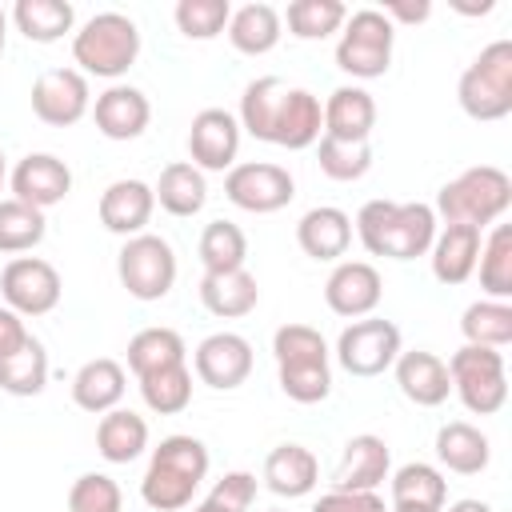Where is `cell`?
<instances>
[{"label": "cell", "instance_id": "cell-48", "mask_svg": "<svg viewBox=\"0 0 512 512\" xmlns=\"http://www.w3.org/2000/svg\"><path fill=\"white\" fill-rule=\"evenodd\" d=\"M272 356L276 364H300V360H328V344L316 328L308 324H284L272 336Z\"/></svg>", "mask_w": 512, "mask_h": 512}, {"label": "cell", "instance_id": "cell-54", "mask_svg": "<svg viewBox=\"0 0 512 512\" xmlns=\"http://www.w3.org/2000/svg\"><path fill=\"white\" fill-rule=\"evenodd\" d=\"M4 44H8V12L0 8V56H4Z\"/></svg>", "mask_w": 512, "mask_h": 512}, {"label": "cell", "instance_id": "cell-28", "mask_svg": "<svg viewBox=\"0 0 512 512\" xmlns=\"http://www.w3.org/2000/svg\"><path fill=\"white\" fill-rule=\"evenodd\" d=\"M152 196L168 216H196L208 200V180L192 160H172L168 168H160Z\"/></svg>", "mask_w": 512, "mask_h": 512}, {"label": "cell", "instance_id": "cell-36", "mask_svg": "<svg viewBox=\"0 0 512 512\" xmlns=\"http://www.w3.org/2000/svg\"><path fill=\"white\" fill-rule=\"evenodd\" d=\"M196 252H200L204 272H236L248 260V236L232 220H212V224H204Z\"/></svg>", "mask_w": 512, "mask_h": 512}, {"label": "cell", "instance_id": "cell-34", "mask_svg": "<svg viewBox=\"0 0 512 512\" xmlns=\"http://www.w3.org/2000/svg\"><path fill=\"white\" fill-rule=\"evenodd\" d=\"M184 356H188V348H184V336L176 328H140L128 340V368L136 380L156 372V368L184 364Z\"/></svg>", "mask_w": 512, "mask_h": 512}, {"label": "cell", "instance_id": "cell-38", "mask_svg": "<svg viewBox=\"0 0 512 512\" xmlns=\"http://www.w3.org/2000/svg\"><path fill=\"white\" fill-rule=\"evenodd\" d=\"M480 288L488 300H508L512 296V228L496 224L488 240H480Z\"/></svg>", "mask_w": 512, "mask_h": 512}, {"label": "cell", "instance_id": "cell-27", "mask_svg": "<svg viewBox=\"0 0 512 512\" xmlns=\"http://www.w3.org/2000/svg\"><path fill=\"white\" fill-rule=\"evenodd\" d=\"M320 132H324V108H320V100L308 88H288V100L280 108L272 144H280L288 152H300V148H312L320 140Z\"/></svg>", "mask_w": 512, "mask_h": 512}, {"label": "cell", "instance_id": "cell-51", "mask_svg": "<svg viewBox=\"0 0 512 512\" xmlns=\"http://www.w3.org/2000/svg\"><path fill=\"white\" fill-rule=\"evenodd\" d=\"M28 336H32V332L24 328V316H20V312H12V308L4 304V308H0V360H4V356H12V352H20Z\"/></svg>", "mask_w": 512, "mask_h": 512}, {"label": "cell", "instance_id": "cell-39", "mask_svg": "<svg viewBox=\"0 0 512 512\" xmlns=\"http://www.w3.org/2000/svg\"><path fill=\"white\" fill-rule=\"evenodd\" d=\"M460 332L468 344L504 348L512 340V304L508 300H476L460 316Z\"/></svg>", "mask_w": 512, "mask_h": 512}, {"label": "cell", "instance_id": "cell-43", "mask_svg": "<svg viewBox=\"0 0 512 512\" xmlns=\"http://www.w3.org/2000/svg\"><path fill=\"white\" fill-rule=\"evenodd\" d=\"M368 168H372V148H368V140H332V136H320V172H324L328 180L352 184V180H360Z\"/></svg>", "mask_w": 512, "mask_h": 512}, {"label": "cell", "instance_id": "cell-35", "mask_svg": "<svg viewBox=\"0 0 512 512\" xmlns=\"http://www.w3.org/2000/svg\"><path fill=\"white\" fill-rule=\"evenodd\" d=\"M44 384H48V352L36 336H28L20 352L0 360V388L8 396H40Z\"/></svg>", "mask_w": 512, "mask_h": 512}, {"label": "cell", "instance_id": "cell-49", "mask_svg": "<svg viewBox=\"0 0 512 512\" xmlns=\"http://www.w3.org/2000/svg\"><path fill=\"white\" fill-rule=\"evenodd\" d=\"M208 500L220 504V508H228V512H248L252 500H256V476L252 472H224L212 484Z\"/></svg>", "mask_w": 512, "mask_h": 512}, {"label": "cell", "instance_id": "cell-24", "mask_svg": "<svg viewBox=\"0 0 512 512\" xmlns=\"http://www.w3.org/2000/svg\"><path fill=\"white\" fill-rule=\"evenodd\" d=\"M200 304L220 320H240L260 304V284L248 268L236 272H204L200 280Z\"/></svg>", "mask_w": 512, "mask_h": 512}, {"label": "cell", "instance_id": "cell-29", "mask_svg": "<svg viewBox=\"0 0 512 512\" xmlns=\"http://www.w3.org/2000/svg\"><path fill=\"white\" fill-rule=\"evenodd\" d=\"M148 448V420L132 408H112L96 424V452L108 464H132Z\"/></svg>", "mask_w": 512, "mask_h": 512}, {"label": "cell", "instance_id": "cell-8", "mask_svg": "<svg viewBox=\"0 0 512 512\" xmlns=\"http://www.w3.org/2000/svg\"><path fill=\"white\" fill-rule=\"evenodd\" d=\"M400 356V328L384 316H360L352 320L336 340V360L348 376H380Z\"/></svg>", "mask_w": 512, "mask_h": 512}, {"label": "cell", "instance_id": "cell-2", "mask_svg": "<svg viewBox=\"0 0 512 512\" xmlns=\"http://www.w3.org/2000/svg\"><path fill=\"white\" fill-rule=\"evenodd\" d=\"M512 204V180L504 168L496 164H476L464 168L456 180H448L436 196V208L444 216V224H472V228H488L496 224Z\"/></svg>", "mask_w": 512, "mask_h": 512}, {"label": "cell", "instance_id": "cell-44", "mask_svg": "<svg viewBox=\"0 0 512 512\" xmlns=\"http://www.w3.org/2000/svg\"><path fill=\"white\" fill-rule=\"evenodd\" d=\"M280 392L296 404H320L332 392V368L328 360H300V364H276Z\"/></svg>", "mask_w": 512, "mask_h": 512}, {"label": "cell", "instance_id": "cell-20", "mask_svg": "<svg viewBox=\"0 0 512 512\" xmlns=\"http://www.w3.org/2000/svg\"><path fill=\"white\" fill-rule=\"evenodd\" d=\"M320 108H324V136L332 140H368L376 128V100L360 84H340Z\"/></svg>", "mask_w": 512, "mask_h": 512}, {"label": "cell", "instance_id": "cell-23", "mask_svg": "<svg viewBox=\"0 0 512 512\" xmlns=\"http://www.w3.org/2000/svg\"><path fill=\"white\" fill-rule=\"evenodd\" d=\"M432 276L440 284H464L480 260V228L472 224H444L432 240Z\"/></svg>", "mask_w": 512, "mask_h": 512}, {"label": "cell", "instance_id": "cell-18", "mask_svg": "<svg viewBox=\"0 0 512 512\" xmlns=\"http://www.w3.org/2000/svg\"><path fill=\"white\" fill-rule=\"evenodd\" d=\"M156 196L144 180H112L100 196V224L116 236H140L152 220Z\"/></svg>", "mask_w": 512, "mask_h": 512}, {"label": "cell", "instance_id": "cell-46", "mask_svg": "<svg viewBox=\"0 0 512 512\" xmlns=\"http://www.w3.org/2000/svg\"><path fill=\"white\" fill-rule=\"evenodd\" d=\"M232 4L228 0H180L176 4V28L188 40H212L228 28Z\"/></svg>", "mask_w": 512, "mask_h": 512}, {"label": "cell", "instance_id": "cell-55", "mask_svg": "<svg viewBox=\"0 0 512 512\" xmlns=\"http://www.w3.org/2000/svg\"><path fill=\"white\" fill-rule=\"evenodd\" d=\"M192 512H228V508H220V504H212V500H200Z\"/></svg>", "mask_w": 512, "mask_h": 512}, {"label": "cell", "instance_id": "cell-12", "mask_svg": "<svg viewBox=\"0 0 512 512\" xmlns=\"http://www.w3.org/2000/svg\"><path fill=\"white\" fill-rule=\"evenodd\" d=\"M192 368H196L200 384H208L216 392H232L252 376V344L240 332H212L196 344Z\"/></svg>", "mask_w": 512, "mask_h": 512}, {"label": "cell", "instance_id": "cell-47", "mask_svg": "<svg viewBox=\"0 0 512 512\" xmlns=\"http://www.w3.org/2000/svg\"><path fill=\"white\" fill-rule=\"evenodd\" d=\"M120 508H124L120 484L104 472H84L68 488V512H120Z\"/></svg>", "mask_w": 512, "mask_h": 512}, {"label": "cell", "instance_id": "cell-10", "mask_svg": "<svg viewBox=\"0 0 512 512\" xmlns=\"http://www.w3.org/2000/svg\"><path fill=\"white\" fill-rule=\"evenodd\" d=\"M60 272L40 256H12L0 272V296L20 316H48L60 304Z\"/></svg>", "mask_w": 512, "mask_h": 512}, {"label": "cell", "instance_id": "cell-41", "mask_svg": "<svg viewBox=\"0 0 512 512\" xmlns=\"http://www.w3.org/2000/svg\"><path fill=\"white\" fill-rule=\"evenodd\" d=\"M284 20H288V32L296 40H324V36L344 28L348 8L340 0H292Z\"/></svg>", "mask_w": 512, "mask_h": 512}, {"label": "cell", "instance_id": "cell-21", "mask_svg": "<svg viewBox=\"0 0 512 512\" xmlns=\"http://www.w3.org/2000/svg\"><path fill=\"white\" fill-rule=\"evenodd\" d=\"M296 244L304 256L312 260H340L352 244V220L344 208H332V204H320V208H308L296 224Z\"/></svg>", "mask_w": 512, "mask_h": 512}, {"label": "cell", "instance_id": "cell-9", "mask_svg": "<svg viewBox=\"0 0 512 512\" xmlns=\"http://www.w3.org/2000/svg\"><path fill=\"white\" fill-rule=\"evenodd\" d=\"M224 196L244 208V212H256V216H268V212H280L292 204L296 196V180L288 168L280 164H268V160H244V164H232L224 172Z\"/></svg>", "mask_w": 512, "mask_h": 512}, {"label": "cell", "instance_id": "cell-14", "mask_svg": "<svg viewBox=\"0 0 512 512\" xmlns=\"http://www.w3.org/2000/svg\"><path fill=\"white\" fill-rule=\"evenodd\" d=\"M380 296H384V280L368 260H340L324 280V304L348 320L372 316Z\"/></svg>", "mask_w": 512, "mask_h": 512}, {"label": "cell", "instance_id": "cell-25", "mask_svg": "<svg viewBox=\"0 0 512 512\" xmlns=\"http://www.w3.org/2000/svg\"><path fill=\"white\" fill-rule=\"evenodd\" d=\"M436 460L456 472V476H476L488 468L492 460V448H488V436L468 424V420H448L440 432H436Z\"/></svg>", "mask_w": 512, "mask_h": 512}, {"label": "cell", "instance_id": "cell-37", "mask_svg": "<svg viewBox=\"0 0 512 512\" xmlns=\"http://www.w3.org/2000/svg\"><path fill=\"white\" fill-rule=\"evenodd\" d=\"M48 232V220L40 208L8 196L0 200V252L4 256H20V252H32Z\"/></svg>", "mask_w": 512, "mask_h": 512}, {"label": "cell", "instance_id": "cell-17", "mask_svg": "<svg viewBox=\"0 0 512 512\" xmlns=\"http://www.w3.org/2000/svg\"><path fill=\"white\" fill-rule=\"evenodd\" d=\"M92 120H96V132L108 136V140H136L152 120V104H148V96L140 88L112 84V88H104L96 96Z\"/></svg>", "mask_w": 512, "mask_h": 512}, {"label": "cell", "instance_id": "cell-56", "mask_svg": "<svg viewBox=\"0 0 512 512\" xmlns=\"http://www.w3.org/2000/svg\"><path fill=\"white\" fill-rule=\"evenodd\" d=\"M4 180H8V164H4V148H0V192H4Z\"/></svg>", "mask_w": 512, "mask_h": 512}, {"label": "cell", "instance_id": "cell-16", "mask_svg": "<svg viewBox=\"0 0 512 512\" xmlns=\"http://www.w3.org/2000/svg\"><path fill=\"white\" fill-rule=\"evenodd\" d=\"M388 468H392V452H388L384 436L360 432L344 444V456L332 472V488L336 492H376L388 480Z\"/></svg>", "mask_w": 512, "mask_h": 512}, {"label": "cell", "instance_id": "cell-26", "mask_svg": "<svg viewBox=\"0 0 512 512\" xmlns=\"http://www.w3.org/2000/svg\"><path fill=\"white\" fill-rule=\"evenodd\" d=\"M316 476H320V464L304 444H276L264 456V484L276 496H288V500L308 496L316 488Z\"/></svg>", "mask_w": 512, "mask_h": 512}, {"label": "cell", "instance_id": "cell-11", "mask_svg": "<svg viewBox=\"0 0 512 512\" xmlns=\"http://www.w3.org/2000/svg\"><path fill=\"white\" fill-rule=\"evenodd\" d=\"M92 108L88 76L80 68H48L32 84V112L52 128H72Z\"/></svg>", "mask_w": 512, "mask_h": 512}, {"label": "cell", "instance_id": "cell-30", "mask_svg": "<svg viewBox=\"0 0 512 512\" xmlns=\"http://www.w3.org/2000/svg\"><path fill=\"white\" fill-rule=\"evenodd\" d=\"M224 32H228V40H232L236 52L264 56V52H272L280 44L284 20H280V12L272 4H244V8H236L228 16V28Z\"/></svg>", "mask_w": 512, "mask_h": 512}, {"label": "cell", "instance_id": "cell-13", "mask_svg": "<svg viewBox=\"0 0 512 512\" xmlns=\"http://www.w3.org/2000/svg\"><path fill=\"white\" fill-rule=\"evenodd\" d=\"M240 152V120L224 108H204L188 128V156L200 172H228Z\"/></svg>", "mask_w": 512, "mask_h": 512}, {"label": "cell", "instance_id": "cell-4", "mask_svg": "<svg viewBox=\"0 0 512 512\" xmlns=\"http://www.w3.org/2000/svg\"><path fill=\"white\" fill-rule=\"evenodd\" d=\"M456 100L472 120H504L512 112V40H492L464 68Z\"/></svg>", "mask_w": 512, "mask_h": 512}, {"label": "cell", "instance_id": "cell-52", "mask_svg": "<svg viewBox=\"0 0 512 512\" xmlns=\"http://www.w3.org/2000/svg\"><path fill=\"white\" fill-rule=\"evenodd\" d=\"M380 12L388 16V24H392V20H400V24H420V20L432 16V4H428V0H416V4H412V0H388Z\"/></svg>", "mask_w": 512, "mask_h": 512}, {"label": "cell", "instance_id": "cell-7", "mask_svg": "<svg viewBox=\"0 0 512 512\" xmlns=\"http://www.w3.org/2000/svg\"><path fill=\"white\" fill-rule=\"evenodd\" d=\"M116 276L136 300H164L176 284V252L164 236L140 232L128 236L116 256Z\"/></svg>", "mask_w": 512, "mask_h": 512}, {"label": "cell", "instance_id": "cell-22", "mask_svg": "<svg viewBox=\"0 0 512 512\" xmlns=\"http://www.w3.org/2000/svg\"><path fill=\"white\" fill-rule=\"evenodd\" d=\"M124 388H128L124 364L112 360V356H96V360H88V364L72 376V400H76V408H84V412H92V416L112 412V408L124 400Z\"/></svg>", "mask_w": 512, "mask_h": 512}, {"label": "cell", "instance_id": "cell-19", "mask_svg": "<svg viewBox=\"0 0 512 512\" xmlns=\"http://www.w3.org/2000/svg\"><path fill=\"white\" fill-rule=\"evenodd\" d=\"M392 368H396V384H400V392H404L416 408H436V404H444L448 392H452L448 364H444L436 352H424V348H416V352H400Z\"/></svg>", "mask_w": 512, "mask_h": 512}, {"label": "cell", "instance_id": "cell-32", "mask_svg": "<svg viewBox=\"0 0 512 512\" xmlns=\"http://www.w3.org/2000/svg\"><path fill=\"white\" fill-rule=\"evenodd\" d=\"M448 500V484L440 476V468L432 464H404L392 472V504L396 508H424V512H440Z\"/></svg>", "mask_w": 512, "mask_h": 512}, {"label": "cell", "instance_id": "cell-1", "mask_svg": "<svg viewBox=\"0 0 512 512\" xmlns=\"http://www.w3.org/2000/svg\"><path fill=\"white\" fill-rule=\"evenodd\" d=\"M356 236L372 256L388 260H416L436 240V212L428 204H396V200H368L356 212Z\"/></svg>", "mask_w": 512, "mask_h": 512}, {"label": "cell", "instance_id": "cell-53", "mask_svg": "<svg viewBox=\"0 0 512 512\" xmlns=\"http://www.w3.org/2000/svg\"><path fill=\"white\" fill-rule=\"evenodd\" d=\"M440 512H492V504H484V500H456V504H448Z\"/></svg>", "mask_w": 512, "mask_h": 512}, {"label": "cell", "instance_id": "cell-3", "mask_svg": "<svg viewBox=\"0 0 512 512\" xmlns=\"http://www.w3.org/2000/svg\"><path fill=\"white\" fill-rule=\"evenodd\" d=\"M136 56H140V28L124 12H96L72 36V60L88 76L116 80L136 64Z\"/></svg>", "mask_w": 512, "mask_h": 512}, {"label": "cell", "instance_id": "cell-57", "mask_svg": "<svg viewBox=\"0 0 512 512\" xmlns=\"http://www.w3.org/2000/svg\"><path fill=\"white\" fill-rule=\"evenodd\" d=\"M392 512H424V508H396V504H392Z\"/></svg>", "mask_w": 512, "mask_h": 512}, {"label": "cell", "instance_id": "cell-33", "mask_svg": "<svg viewBox=\"0 0 512 512\" xmlns=\"http://www.w3.org/2000/svg\"><path fill=\"white\" fill-rule=\"evenodd\" d=\"M12 24L20 28L24 40L32 44H52L64 32H72L76 12L68 0H16L12 8Z\"/></svg>", "mask_w": 512, "mask_h": 512}, {"label": "cell", "instance_id": "cell-5", "mask_svg": "<svg viewBox=\"0 0 512 512\" xmlns=\"http://www.w3.org/2000/svg\"><path fill=\"white\" fill-rule=\"evenodd\" d=\"M448 380L460 404L472 416H492L508 400V376H504V352L484 344H464L448 356Z\"/></svg>", "mask_w": 512, "mask_h": 512}, {"label": "cell", "instance_id": "cell-42", "mask_svg": "<svg viewBox=\"0 0 512 512\" xmlns=\"http://www.w3.org/2000/svg\"><path fill=\"white\" fill-rule=\"evenodd\" d=\"M196 488H200L196 480H188V476H180L172 468H160V464H148V472L140 480V496L156 512H180V508H188L192 496H196Z\"/></svg>", "mask_w": 512, "mask_h": 512}, {"label": "cell", "instance_id": "cell-15", "mask_svg": "<svg viewBox=\"0 0 512 512\" xmlns=\"http://www.w3.org/2000/svg\"><path fill=\"white\" fill-rule=\"evenodd\" d=\"M12 196L32 204V208H52L72 192V168L52 156V152H28L16 168H12Z\"/></svg>", "mask_w": 512, "mask_h": 512}, {"label": "cell", "instance_id": "cell-6", "mask_svg": "<svg viewBox=\"0 0 512 512\" xmlns=\"http://www.w3.org/2000/svg\"><path fill=\"white\" fill-rule=\"evenodd\" d=\"M392 44H396V24H388L380 8H360L340 28L336 64L356 80H376L392 64Z\"/></svg>", "mask_w": 512, "mask_h": 512}, {"label": "cell", "instance_id": "cell-58", "mask_svg": "<svg viewBox=\"0 0 512 512\" xmlns=\"http://www.w3.org/2000/svg\"><path fill=\"white\" fill-rule=\"evenodd\" d=\"M272 512H284V508H272Z\"/></svg>", "mask_w": 512, "mask_h": 512}, {"label": "cell", "instance_id": "cell-31", "mask_svg": "<svg viewBox=\"0 0 512 512\" xmlns=\"http://www.w3.org/2000/svg\"><path fill=\"white\" fill-rule=\"evenodd\" d=\"M288 88L280 76H260L244 88L240 96V128L264 144H272V132H276V120H280V108L288 100Z\"/></svg>", "mask_w": 512, "mask_h": 512}, {"label": "cell", "instance_id": "cell-40", "mask_svg": "<svg viewBox=\"0 0 512 512\" xmlns=\"http://www.w3.org/2000/svg\"><path fill=\"white\" fill-rule=\"evenodd\" d=\"M140 396L160 416L184 412L192 404V372H188V364H172V368H156V372L140 376Z\"/></svg>", "mask_w": 512, "mask_h": 512}, {"label": "cell", "instance_id": "cell-50", "mask_svg": "<svg viewBox=\"0 0 512 512\" xmlns=\"http://www.w3.org/2000/svg\"><path fill=\"white\" fill-rule=\"evenodd\" d=\"M312 512H388V508L376 492H336L332 488L312 504Z\"/></svg>", "mask_w": 512, "mask_h": 512}, {"label": "cell", "instance_id": "cell-45", "mask_svg": "<svg viewBox=\"0 0 512 512\" xmlns=\"http://www.w3.org/2000/svg\"><path fill=\"white\" fill-rule=\"evenodd\" d=\"M148 464H160V468H172L188 480H204L208 476V448L196 440V436H164L156 448H152V460Z\"/></svg>", "mask_w": 512, "mask_h": 512}]
</instances>
